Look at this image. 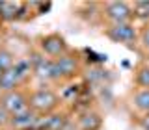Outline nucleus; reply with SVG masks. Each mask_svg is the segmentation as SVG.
<instances>
[{
  "mask_svg": "<svg viewBox=\"0 0 149 130\" xmlns=\"http://www.w3.org/2000/svg\"><path fill=\"white\" fill-rule=\"evenodd\" d=\"M11 71L15 73V76L21 80V78H24L28 73H30V62H26V59H19L15 62V65L11 67Z\"/></svg>",
  "mask_w": 149,
  "mask_h": 130,
  "instance_id": "9d476101",
  "label": "nucleus"
},
{
  "mask_svg": "<svg viewBox=\"0 0 149 130\" xmlns=\"http://www.w3.org/2000/svg\"><path fill=\"white\" fill-rule=\"evenodd\" d=\"M54 102H56V99L49 89H39L32 97V104L37 110H49L50 106H54Z\"/></svg>",
  "mask_w": 149,
  "mask_h": 130,
  "instance_id": "39448f33",
  "label": "nucleus"
},
{
  "mask_svg": "<svg viewBox=\"0 0 149 130\" xmlns=\"http://www.w3.org/2000/svg\"><path fill=\"white\" fill-rule=\"evenodd\" d=\"M13 65H11V58H9V54L6 52H0V74L9 71Z\"/></svg>",
  "mask_w": 149,
  "mask_h": 130,
  "instance_id": "ddd939ff",
  "label": "nucleus"
},
{
  "mask_svg": "<svg viewBox=\"0 0 149 130\" xmlns=\"http://www.w3.org/2000/svg\"><path fill=\"white\" fill-rule=\"evenodd\" d=\"M112 37H114L116 41H121V43H130V41H134V37H136V32H134V28L130 24L123 22V24H116L112 28Z\"/></svg>",
  "mask_w": 149,
  "mask_h": 130,
  "instance_id": "7ed1b4c3",
  "label": "nucleus"
},
{
  "mask_svg": "<svg viewBox=\"0 0 149 130\" xmlns=\"http://www.w3.org/2000/svg\"><path fill=\"white\" fill-rule=\"evenodd\" d=\"M143 45H146L147 48H149V28L146 30V34H143Z\"/></svg>",
  "mask_w": 149,
  "mask_h": 130,
  "instance_id": "f3484780",
  "label": "nucleus"
},
{
  "mask_svg": "<svg viewBox=\"0 0 149 130\" xmlns=\"http://www.w3.org/2000/svg\"><path fill=\"white\" fill-rule=\"evenodd\" d=\"M36 74L39 78H43V80L52 78V74H54V63L49 62V59H39V62L36 63Z\"/></svg>",
  "mask_w": 149,
  "mask_h": 130,
  "instance_id": "423d86ee",
  "label": "nucleus"
},
{
  "mask_svg": "<svg viewBox=\"0 0 149 130\" xmlns=\"http://www.w3.org/2000/svg\"><path fill=\"white\" fill-rule=\"evenodd\" d=\"M143 128H146V130H149V117H147L146 121H143Z\"/></svg>",
  "mask_w": 149,
  "mask_h": 130,
  "instance_id": "a211bd4d",
  "label": "nucleus"
},
{
  "mask_svg": "<svg viewBox=\"0 0 149 130\" xmlns=\"http://www.w3.org/2000/svg\"><path fill=\"white\" fill-rule=\"evenodd\" d=\"M43 46H45V50L49 54L56 56V54H60V50H62V41H58V39H47Z\"/></svg>",
  "mask_w": 149,
  "mask_h": 130,
  "instance_id": "f8f14e48",
  "label": "nucleus"
},
{
  "mask_svg": "<svg viewBox=\"0 0 149 130\" xmlns=\"http://www.w3.org/2000/svg\"><path fill=\"white\" fill-rule=\"evenodd\" d=\"M54 63V74L52 78H60V76H67V74H71L74 71V67H77V63H74L73 58H69V56H62V58H58Z\"/></svg>",
  "mask_w": 149,
  "mask_h": 130,
  "instance_id": "f03ea898",
  "label": "nucleus"
},
{
  "mask_svg": "<svg viewBox=\"0 0 149 130\" xmlns=\"http://www.w3.org/2000/svg\"><path fill=\"white\" fill-rule=\"evenodd\" d=\"M134 104H136L140 110L149 111V89H142V91H138V93H136V97H134Z\"/></svg>",
  "mask_w": 149,
  "mask_h": 130,
  "instance_id": "9b49d317",
  "label": "nucleus"
},
{
  "mask_svg": "<svg viewBox=\"0 0 149 130\" xmlns=\"http://www.w3.org/2000/svg\"><path fill=\"white\" fill-rule=\"evenodd\" d=\"M0 11H4V13H2L4 17H13V13L17 11V6H15V4L2 2V4H0Z\"/></svg>",
  "mask_w": 149,
  "mask_h": 130,
  "instance_id": "4468645a",
  "label": "nucleus"
},
{
  "mask_svg": "<svg viewBox=\"0 0 149 130\" xmlns=\"http://www.w3.org/2000/svg\"><path fill=\"white\" fill-rule=\"evenodd\" d=\"M17 82H19V78L15 76V73H13L11 69H9V71H6V73H2V74H0V87H2V89H6V91L13 89Z\"/></svg>",
  "mask_w": 149,
  "mask_h": 130,
  "instance_id": "6e6552de",
  "label": "nucleus"
},
{
  "mask_svg": "<svg viewBox=\"0 0 149 130\" xmlns=\"http://www.w3.org/2000/svg\"><path fill=\"white\" fill-rule=\"evenodd\" d=\"M108 17L116 22V24H123V22H127V17H129L127 4H123V2H112V4H108Z\"/></svg>",
  "mask_w": 149,
  "mask_h": 130,
  "instance_id": "20e7f679",
  "label": "nucleus"
},
{
  "mask_svg": "<svg viewBox=\"0 0 149 130\" xmlns=\"http://www.w3.org/2000/svg\"><path fill=\"white\" fill-rule=\"evenodd\" d=\"M4 108L8 111H11L13 115H19L22 111H26V102H24V97L19 95V93L11 91L4 97Z\"/></svg>",
  "mask_w": 149,
  "mask_h": 130,
  "instance_id": "f257e3e1",
  "label": "nucleus"
},
{
  "mask_svg": "<svg viewBox=\"0 0 149 130\" xmlns=\"http://www.w3.org/2000/svg\"><path fill=\"white\" fill-rule=\"evenodd\" d=\"M39 124L43 128H47V130H60V128H62V124H63V119L60 117V115H50V117L43 119Z\"/></svg>",
  "mask_w": 149,
  "mask_h": 130,
  "instance_id": "1a4fd4ad",
  "label": "nucleus"
},
{
  "mask_svg": "<svg viewBox=\"0 0 149 130\" xmlns=\"http://www.w3.org/2000/svg\"><path fill=\"white\" fill-rule=\"evenodd\" d=\"M136 13L140 17H149V2H138L136 4Z\"/></svg>",
  "mask_w": 149,
  "mask_h": 130,
  "instance_id": "2eb2a0df",
  "label": "nucleus"
},
{
  "mask_svg": "<svg viewBox=\"0 0 149 130\" xmlns=\"http://www.w3.org/2000/svg\"><path fill=\"white\" fill-rule=\"evenodd\" d=\"M34 123H36V115L28 110L22 111V113H19V115H13V124H15L17 128H28Z\"/></svg>",
  "mask_w": 149,
  "mask_h": 130,
  "instance_id": "0eeeda50",
  "label": "nucleus"
},
{
  "mask_svg": "<svg viewBox=\"0 0 149 130\" xmlns=\"http://www.w3.org/2000/svg\"><path fill=\"white\" fill-rule=\"evenodd\" d=\"M138 82L142 84L146 89H149V69H143L142 73H140V76H138Z\"/></svg>",
  "mask_w": 149,
  "mask_h": 130,
  "instance_id": "dca6fc26",
  "label": "nucleus"
}]
</instances>
